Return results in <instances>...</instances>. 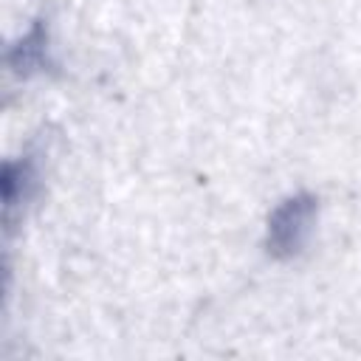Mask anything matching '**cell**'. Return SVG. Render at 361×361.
I'll use <instances>...</instances> for the list:
<instances>
[{"instance_id":"1","label":"cell","mask_w":361,"mask_h":361,"mask_svg":"<svg viewBox=\"0 0 361 361\" xmlns=\"http://www.w3.org/2000/svg\"><path fill=\"white\" fill-rule=\"evenodd\" d=\"M316 200L310 195H293L288 197L274 214H271V223H268V245L276 257H290L296 254L307 234H310V223H313V206Z\"/></svg>"}]
</instances>
